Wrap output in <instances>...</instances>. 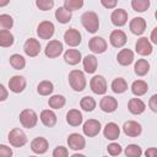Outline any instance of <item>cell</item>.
<instances>
[{"label":"cell","mask_w":157,"mask_h":157,"mask_svg":"<svg viewBox=\"0 0 157 157\" xmlns=\"http://www.w3.org/2000/svg\"><path fill=\"white\" fill-rule=\"evenodd\" d=\"M81 23L90 33H96L99 28V20L94 11H86L81 16Z\"/></svg>","instance_id":"cell-1"},{"label":"cell","mask_w":157,"mask_h":157,"mask_svg":"<svg viewBox=\"0 0 157 157\" xmlns=\"http://www.w3.org/2000/svg\"><path fill=\"white\" fill-rule=\"evenodd\" d=\"M69 83L74 91H76V92L83 91L86 87L85 74L80 70H71L69 74Z\"/></svg>","instance_id":"cell-2"},{"label":"cell","mask_w":157,"mask_h":157,"mask_svg":"<svg viewBox=\"0 0 157 157\" xmlns=\"http://www.w3.org/2000/svg\"><path fill=\"white\" fill-rule=\"evenodd\" d=\"M37 121H38V115L36 114L34 110H32V109H23L20 113V123L22 124L23 128L32 129V128L36 126Z\"/></svg>","instance_id":"cell-3"},{"label":"cell","mask_w":157,"mask_h":157,"mask_svg":"<svg viewBox=\"0 0 157 157\" xmlns=\"http://www.w3.org/2000/svg\"><path fill=\"white\" fill-rule=\"evenodd\" d=\"M9 141L13 147H22L27 144V136L23 130L15 128L9 132Z\"/></svg>","instance_id":"cell-4"},{"label":"cell","mask_w":157,"mask_h":157,"mask_svg":"<svg viewBox=\"0 0 157 157\" xmlns=\"http://www.w3.org/2000/svg\"><path fill=\"white\" fill-rule=\"evenodd\" d=\"M90 87L96 94H104L107 92V81L102 75H96L91 78Z\"/></svg>","instance_id":"cell-5"},{"label":"cell","mask_w":157,"mask_h":157,"mask_svg":"<svg viewBox=\"0 0 157 157\" xmlns=\"http://www.w3.org/2000/svg\"><path fill=\"white\" fill-rule=\"evenodd\" d=\"M54 31H55V27H54L53 22H50V21H43L37 27V34L42 39L52 38L53 34H54Z\"/></svg>","instance_id":"cell-6"},{"label":"cell","mask_w":157,"mask_h":157,"mask_svg":"<svg viewBox=\"0 0 157 157\" xmlns=\"http://www.w3.org/2000/svg\"><path fill=\"white\" fill-rule=\"evenodd\" d=\"M82 131L86 136L88 137H93L96 135L99 134L101 131V123L96 119H88L83 123V126H82Z\"/></svg>","instance_id":"cell-7"},{"label":"cell","mask_w":157,"mask_h":157,"mask_svg":"<svg viewBox=\"0 0 157 157\" xmlns=\"http://www.w3.org/2000/svg\"><path fill=\"white\" fill-rule=\"evenodd\" d=\"M63 43L54 39V40H50L47 45H45V49H44V53L48 58L50 59H54V58H58L61 53H63Z\"/></svg>","instance_id":"cell-8"},{"label":"cell","mask_w":157,"mask_h":157,"mask_svg":"<svg viewBox=\"0 0 157 157\" xmlns=\"http://www.w3.org/2000/svg\"><path fill=\"white\" fill-rule=\"evenodd\" d=\"M67 145L70 148L78 151V150H83L86 146V140L82 135L77 134V132H72L67 137Z\"/></svg>","instance_id":"cell-9"},{"label":"cell","mask_w":157,"mask_h":157,"mask_svg":"<svg viewBox=\"0 0 157 157\" xmlns=\"http://www.w3.org/2000/svg\"><path fill=\"white\" fill-rule=\"evenodd\" d=\"M9 88L13 93H21L26 88V78L20 75H15L9 80Z\"/></svg>","instance_id":"cell-10"},{"label":"cell","mask_w":157,"mask_h":157,"mask_svg":"<svg viewBox=\"0 0 157 157\" xmlns=\"http://www.w3.org/2000/svg\"><path fill=\"white\" fill-rule=\"evenodd\" d=\"M123 131H124L125 135H128L130 137H136L142 132V128L137 121L128 120L123 125Z\"/></svg>","instance_id":"cell-11"},{"label":"cell","mask_w":157,"mask_h":157,"mask_svg":"<svg viewBox=\"0 0 157 157\" xmlns=\"http://www.w3.org/2000/svg\"><path fill=\"white\" fill-rule=\"evenodd\" d=\"M81 33L76 28H69L64 33V40L70 47H76L81 43Z\"/></svg>","instance_id":"cell-12"},{"label":"cell","mask_w":157,"mask_h":157,"mask_svg":"<svg viewBox=\"0 0 157 157\" xmlns=\"http://www.w3.org/2000/svg\"><path fill=\"white\" fill-rule=\"evenodd\" d=\"M88 47H90L91 52H93L96 54H102L107 50V42L102 37H92L88 42Z\"/></svg>","instance_id":"cell-13"},{"label":"cell","mask_w":157,"mask_h":157,"mask_svg":"<svg viewBox=\"0 0 157 157\" xmlns=\"http://www.w3.org/2000/svg\"><path fill=\"white\" fill-rule=\"evenodd\" d=\"M135 49H136L137 54L146 56V55H150L152 53V44L150 43V40L146 37H141L137 39V42L135 44Z\"/></svg>","instance_id":"cell-14"},{"label":"cell","mask_w":157,"mask_h":157,"mask_svg":"<svg viewBox=\"0 0 157 157\" xmlns=\"http://www.w3.org/2000/svg\"><path fill=\"white\" fill-rule=\"evenodd\" d=\"M112 23L117 27H121L128 22V12L124 9H115L110 15Z\"/></svg>","instance_id":"cell-15"},{"label":"cell","mask_w":157,"mask_h":157,"mask_svg":"<svg viewBox=\"0 0 157 157\" xmlns=\"http://www.w3.org/2000/svg\"><path fill=\"white\" fill-rule=\"evenodd\" d=\"M109 42L114 48H121L126 43V34L121 29H115L110 33Z\"/></svg>","instance_id":"cell-16"},{"label":"cell","mask_w":157,"mask_h":157,"mask_svg":"<svg viewBox=\"0 0 157 157\" xmlns=\"http://www.w3.org/2000/svg\"><path fill=\"white\" fill-rule=\"evenodd\" d=\"M23 50L25 53L28 55V56H37L40 52V44L37 39L34 38H29L25 42V45H23Z\"/></svg>","instance_id":"cell-17"},{"label":"cell","mask_w":157,"mask_h":157,"mask_svg":"<svg viewBox=\"0 0 157 157\" xmlns=\"http://www.w3.org/2000/svg\"><path fill=\"white\" fill-rule=\"evenodd\" d=\"M48 148H49V144H48V141H47L44 137H42V136L36 137V139L32 140V142H31V150H32L34 153L43 155V153H45V152L48 151Z\"/></svg>","instance_id":"cell-18"},{"label":"cell","mask_w":157,"mask_h":157,"mask_svg":"<svg viewBox=\"0 0 157 157\" xmlns=\"http://www.w3.org/2000/svg\"><path fill=\"white\" fill-rule=\"evenodd\" d=\"M99 107L105 113H113L118 108V101L112 96H104L99 102Z\"/></svg>","instance_id":"cell-19"},{"label":"cell","mask_w":157,"mask_h":157,"mask_svg":"<svg viewBox=\"0 0 157 157\" xmlns=\"http://www.w3.org/2000/svg\"><path fill=\"white\" fill-rule=\"evenodd\" d=\"M129 28H130L131 33H134L136 36L142 34L145 32V29H146V21H145V18H142V17H134L130 21Z\"/></svg>","instance_id":"cell-20"},{"label":"cell","mask_w":157,"mask_h":157,"mask_svg":"<svg viewBox=\"0 0 157 157\" xmlns=\"http://www.w3.org/2000/svg\"><path fill=\"white\" fill-rule=\"evenodd\" d=\"M128 109L131 114H135V115H139V114H142L146 109V105L145 103L140 99V98H131L128 103Z\"/></svg>","instance_id":"cell-21"},{"label":"cell","mask_w":157,"mask_h":157,"mask_svg":"<svg viewBox=\"0 0 157 157\" xmlns=\"http://www.w3.org/2000/svg\"><path fill=\"white\" fill-rule=\"evenodd\" d=\"M64 60L69 65H76L82 60L81 52H78L77 49H67L64 53Z\"/></svg>","instance_id":"cell-22"},{"label":"cell","mask_w":157,"mask_h":157,"mask_svg":"<svg viewBox=\"0 0 157 157\" xmlns=\"http://www.w3.org/2000/svg\"><path fill=\"white\" fill-rule=\"evenodd\" d=\"M103 135L108 140H115L120 135V128L115 123H108L103 129Z\"/></svg>","instance_id":"cell-23"},{"label":"cell","mask_w":157,"mask_h":157,"mask_svg":"<svg viewBox=\"0 0 157 157\" xmlns=\"http://www.w3.org/2000/svg\"><path fill=\"white\" fill-rule=\"evenodd\" d=\"M117 60L121 66H128L134 61V53L130 49H121L117 55Z\"/></svg>","instance_id":"cell-24"},{"label":"cell","mask_w":157,"mask_h":157,"mask_svg":"<svg viewBox=\"0 0 157 157\" xmlns=\"http://www.w3.org/2000/svg\"><path fill=\"white\" fill-rule=\"evenodd\" d=\"M40 121L47 126V128H53L56 124V115L53 110L50 109H44L40 113Z\"/></svg>","instance_id":"cell-25"},{"label":"cell","mask_w":157,"mask_h":157,"mask_svg":"<svg viewBox=\"0 0 157 157\" xmlns=\"http://www.w3.org/2000/svg\"><path fill=\"white\" fill-rule=\"evenodd\" d=\"M66 123L71 126H78L82 123V114L77 109H71L66 113Z\"/></svg>","instance_id":"cell-26"},{"label":"cell","mask_w":157,"mask_h":157,"mask_svg":"<svg viewBox=\"0 0 157 157\" xmlns=\"http://www.w3.org/2000/svg\"><path fill=\"white\" fill-rule=\"evenodd\" d=\"M83 69L88 74H93L96 70H97V65H98V61H97V58L94 55H86L83 58Z\"/></svg>","instance_id":"cell-27"},{"label":"cell","mask_w":157,"mask_h":157,"mask_svg":"<svg viewBox=\"0 0 157 157\" xmlns=\"http://www.w3.org/2000/svg\"><path fill=\"white\" fill-rule=\"evenodd\" d=\"M55 18L58 20V22L64 25V23H67L71 21L72 13H71V11H69L64 6H61V7H58V10L55 11Z\"/></svg>","instance_id":"cell-28"},{"label":"cell","mask_w":157,"mask_h":157,"mask_svg":"<svg viewBox=\"0 0 157 157\" xmlns=\"http://www.w3.org/2000/svg\"><path fill=\"white\" fill-rule=\"evenodd\" d=\"M150 70V63L146 59H139L134 65V71L137 76H145Z\"/></svg>","instance_id":"cell-29"},{"label":"cell","mask_w":157,"mask_h":157,"mask_svg":"<svg viewBox=\"0 0 157 157\" xmlns=\"http://www.w3.org/2000/svg\"><path fill=\"white\" fill-rule=\"evenodd\" d=\"M148 90V86L147 83L144 81V80H137V81H134L132 85H131V92L140 97V96H144Z\"/></svg>","instance_id":"cell-30"},{"label":"cell","mask_w":157,"mask_h":157,"mask_svg":"<svg viewBox=\"0 0 157 157\" xmlns=\"http://www.w3.org/2000/svg\"><path fill=\"white\" fill-rule=\"evenodd\" d=\"M128 90V83L125 78L123 77H117L112 82V91L114 93H124Z\"/></svg>","instance_id":"cell-31"},{"label":"cell","mask_w":157,"mask_h":157,"mask_svg":"<svg viewBox=\"0 0 157 157\" xmlns=\"http://www.w3.org/2000/svg\"><path fill=\"white\" fill-rule=\"evenodd\" d=\"M53 91H54V85L48 80H44V81L39 82L38 86H37V92L40 96H49Z\"/></svg>","instance_id":"cell-32"},{"label":"cell","mask_w":157,"mask_h":157,"mask_svg":"<svg viewBox=\"0 0 157 157\" xmlns=\"http://www.w3.org/2000/svg\"><path fill=\"white\" fill-rule=\"evenodd\" d=\"M65 102H66V99H65V97L63 94H54V96H52L49 98L48 104L53 109H60V108H63L65 105Z\"/></svg>","instance_id":"cell-33"},{"label":"cell","mask_w":157,"mask_h":157,"mask_svg":"<svg viewBox=\"0 0 157 157\" xmlns=\"http://www.w3.org/2000/svg\"><path fill=\"white\" fill-rule=\"evenodd\" d=\"M13 44V36L10 31H5V29H1L0 31V45L4 47V48H7V47H11Z\"/></svg>","instance_id":"cell-34"},{"label":"cell","mask_w":157,"mask_h":157,"mask_svg":"<svg viewBox=\"0 0 157 157\" xmlns=\"http://www.w3.org/2000/svg\"><path fill=\"white\" fill-rule=\"evenodd\" d=\"M10 65L15 69V70H22L26 66V60L22 55L20 54H12L10 56Z\"/></svg>","instance_id":"cell-35"},{"label":"cell","mask_w":157,"mask_h":157,"mask_svg":"<svg viewBox=\"0 0 157 157\" xmlns=\"http://www.w3.org/2000/svg\"><path fill=\"white\" fill-rule=\"evenodd\" d=\"M80 107L86 112H92L96 108V101L91 96H85L80 101Z\"/></svg>","instance_id":"cell-36"},{"label":"cell","mask_w":157,"mask_h":157,"mask_svg":"<svg viewBox=\"0 0 157 157\" xmlns=\"http://www.w3.org/2000/svg\"><path fill=\"white\" fill-rule=\"evenodd\" d=\"M12 26H13V18L7 13H1L0 15V27H1V29L9 31L10 28H12Z\"/></svg>","instance_id":"cell-37"},{"label":"cell","mask_w":157,"mask_h":157,"mask_svg":"<svg viewBox=\"0 0 157 157\" xmlns=\"http://www.w3.org/2000/svg\"><path fill=\"white\" fill-rule=\"evenodd\" d=\"M142 155V150L139 145L131 144L125 148V156L126 157H141Z\"/></svg>","instance_id":"cell-38"},{"label":"cell","mask_w":157,"mask_h":157,"mask_svg":"<svg viewBox=\"0 0 157 157\" xmlns=\"http://www.w3.org/2000/svg\"><path fill=\"white\" fill-rule=\"evenodd\" d=\"M131 7L137 12H144L150 7V1L148 0H132Z\"/></svg>","instance_id":"cell-39"},{"label":"cell","mask_w":157,"mask_h":157,"mask_svg":"<svg viewBox=\"0 0 157 157\" xmlns=\"http://www.w3.org/2000/svg\"><path fill=\"white\" fill-rule=\"evenodd\" d=\"M83 6V1L82 0H65L64 1V7L69 11H75L78 10Z\"/></svg>","instance_id":"cell-40"},{"label":"cell","mask_w":157,"mask_h":157,"mask_svg":"<svg viewBox=\"0 0 157 157\" xmlns=\"http://www.w3.org/2000/svg\"><path fill=\"white\" fill-rule=\"evenodd\" d=\"M36 5L39 10L42 11H48L54 6V1L53 0H37Z\"/></svg>","instance_id":"cell-41"},{"label":"cell","mask_w":157,"mask_h":157,"mask_svg":"<svg viewBox=\"0 0 157 157\" xmlns=\"http://www.w3.org/2000/svg\"><path fill=\"white\" fill-rule=\"evenodd\" d=\"M107 151L110 156H118L121 153V146L119 144H115V142H112L110 145H108L107 147Z\"/></svg>","instance_id":"cell-42"},{"label":"cell","mask_w":157,"mask_h":157,"mask_svg":"<svg viewBox=\"0 0 157 157\" xmlns=\"http://www.w3.org/2000/svg\"><path fill=\"white\" fill-rule=\"evenodd\" d=\"M53 157H69L67 148L64 146H58L53 151Z\"/></svg>","instance_id":"cell-43"},{"label":"cell","mask_w":157,"mask_h":157,"mask_svg":"<svg viewBox=\"0 0 157 157\" xmlns=\"http://www.w3.org/2000/svg\"><path fill=\"white\" fill-rule=\"evenodd\" d=\"M12 150L6 145H0V157H11Z\"/></svg>","instance_id":"cell-44"},{"label":"cell","mask_w":157,"mask_h":157,"mask_svg":"<svg viewBox=\"0 0 157 157\" xmlns=\"http://www.w3.org/2000/svg\"><path fill=\"white\" fill-rule=\"evenodd\" d=\"M148 107L151 108L152 112L157 113V94H153V96L150 98V101H148Z\"/></svg>","instance_id":"cell-45"},{"label":"cell","mask_w":157,"mask_h":157,"mask_svg":"<svg viewBox=\"0 0 157 157\" xmlns=\"http://www.w3.org/2000/svg\"><path fill=\"white\" fill-rule=\"evenodd\" d=\"M101 4L104 6V7H107V9H113V7H115L117 6V1L115 0H112V1H107V0H102L101 1Z\"/></svg>","instance_id":"cell-46"},{"label":"cell","mask_w":157,"mask_h":157,"mask_svg":"<svg viewBox=\"0 0 157 157\" xmlns=\"http://www.w3.org/2000/svg\"><path fill=\"white\" fill-rule=\"evenodd\" d=\"M146 157H157V148L156 147H150L145 151Z\"/></svg>","instance_id":"cell-47"},{"label":"cell","mask_w":157,"mask_h":157,"mask_svg":"<svg viewBox=\"0 0 157 157\" xmlns=\"http://www.w3.org/2000/svg\"><path fill=\"white\" fill-rule=\"evenodd\" d=\"M0 92H1L0 101L2 102V101H5V99L7 98V91H6V88H5V86H4V85H0Z\"/></svg>","instance_id":"cell-48"},{"label":"cell","mask_w":157,"mask_h":157,"mask_svg":"<svg viewBox=\"0 0 157 157\" xmlns=\"http://www.w3.org/2000/svg\"><path fill=\"white\" fill-rule=\"evenodd\" d=\"M151 40H152V43H155V44H157V27H155L153 29H152V32H151Z\"/></svg>","instance_id":"cell-49"},{"label":"cell","mask_w":157,"mask_h":157,"mask_svg":"<svg viewBox=\"0 0 157 157\" xmlns=\"http://www.w3.org/2000/svg\"><path fill=\"white\" fill-rule=\"evenodd\" d=\"M71 157H86L85 155H80V153H75V155H72Z\"/></svg>","instance_id":"cell-50"},{"label":"cell","mask_w":157,"mask_h":157,"mask_svg":"<svg viewBox=\"0 0 157 157\" xmlns=\"http://www.w3.org/2000/svg\"><path fill=\"white\" fill-rule=\"evenodd\" d=\"M155 17H156V20H157V10H156V12H155Z\"/></svg>","instance_id":"cell-51"},{"label":"cell","mask_w":157,"mask_h":157,"mask_svg":"<svg viewBox=\"0 0 157 157\" xmlns=\"http://www.w3.org/2000/svg\"><path fill=\"white\" fill-rule=\"evenodd\" d=\"M29 157H36V156H29Z\"/></svg>","instance_id":"cell-52"},{"label":"cell","mask_w":157,"mask_h":157,"mask_svg":"<svg viewBox=\"0 0 157 157\" xmlns=\"http://www.w3.org/2000/svg\"><path fill=\"white\" fill-rule=\"evenodd\" d=\"M103 157H107V156H103Z\"/></svg>","instance_id":"cell-53"}]
</instances>
